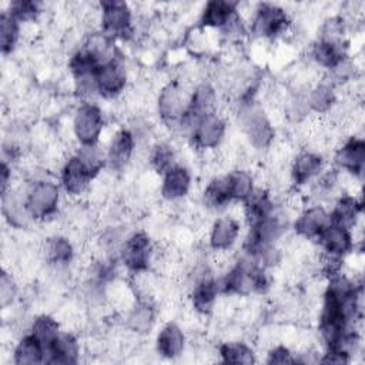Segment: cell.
<instances>
[{"label":"cell","mask_w":365,"mask_h":365,"mask_svg":"<svg viewBox=\"0 0 365 365\" xmlns=\"http://www.w3.org/2000/svg\"><path fill=\"white\" fill-rule=\"evenodd\" d=\"M238 114L241 128L250 144L255 150L267 148L274 138V128L265 113L254 103H242Z\"/></svg>","instance_id":"6da1fadb"},{"label":"cell","mask_w":365,"mask_h":365,"mask_svg":"<svg viewBox=\"0 0 365 365\" xmlns=\"http://www.w3.org/2000/svg\"><path fill=\"white\" fill-rule=\"evenodd\" d=\"M60 202V188L48 180L33 182L26 191V204L33 220H46L51 217Z\"/></svg>","instance_id":"7a4b0ae2"},{"label":"cell","mask_w":365,"mask_h":365,"mask_svg":"<svg viewBox=\"0 0 365 365\" xmlns=\"http://www.w3.org/2000/svg\"><path fill=\"white\" fill-rule=\"evenodd\" d=\"M191 91H187L181 83L171 81L165 84L157 98V111L167 124L180 125L190 104Z\"/></svg>","instance_id":"3957f363"},{"label":"cell","mask_w":365,"mask_h":365,"mask_svg":"<svg viewBox=\"0 0 365 365\" xmlns=\"http://www.w3.org/2000/svg\"><path fill=\"white\" fill-rule=\"evenodd\" d=\"M120 258L124 267L134 272L141 274L148 269L153 257V244L144 231H135L128 235L120 247Z\"/></svg>","instance_id":"277c9868"},{"label":"cell","mask_w":365,"mask_h":365,"mask_svg":"<svg viewBox=\"0 0 365 365\" xmlns=\"http://www.w3.org/2000/svg\"><path fill=\"white\" fill-rule=\"evenodd\" d=\"M104 127L103 113L94 103H83L73 117V133L80 145L97 144Z\"/></svg>","instance_id":"5b68a950"},{"label":"cell","mask_w":365,"mask_h":365,"mask_svg":"<svg viewBox=\"0 0 365 365\" xmlns=\"http://www.w3.org/2000/svg\"><path fill=\"white\" fill-rule=\"evenodd\" d=\"M101 31L114 37H125L131 31V10L127 3L101 1Z\"/></svg>","instance_id":"8992f818"},{"label":"cell","mask_w":365,"mask_h":365,"mask_svg":"<svg viewBox=\"0 0 365 365\" xmlns=\"http://www.w3.org/2000/svg\"><path fill=\"white\" fill-rule=\"evenodd\" d=\"M288 23V16L284 9L271 3H264L259 4L255 11L251 30L258 37L272 38L285 31Z\"/></svg>","instance_id":"52a82bcc"},{"label":"cell","mask_w":365,"mask_h":365,"mask_svg":"<svg viewBox=\"0 0 365 365\" xmlns=\"http://www.w3.org/2000/svg\"><path fill=\"white\" fill-rule=\"evenodd\" d=\"M217 104V91L210 83H201L198 84L190 96V104L187 108L185 115L182 117L180 127L191 128L195 125V123L205 114L212 113Z\"/></svg>","instance_id":"ba28073f"},{"label":"cell","mask_w":365,"mask_h":365,"mask_svg":"<svg viewBox=\"0 0 365 365\" xmlns=\"http://www.w3.org/2000/svg\"><path fill=\"white\" fill-rule=\"evenodd\" d=\"M192 140L198 148H217L225 134V120L215 111L202 115L192 127Z\"/></svg>","instance_id":"9c48e42d"},{"label":"cell","mask_w":365,"mask_h":365,"mask_svg":"<svg viewBox=\"0 0 365 365\" xmlns=\"http://www.w3.org/2000/svg\"><path fill=\"white\" fill-rule=\"evenodd\" d=\"M94 175L83 165L76 154L70 155L61 167L60 181L67 195L80 197L83 195L93 181Z\"/></svg>","instance_id":"30bf717a"},{"label":"cell","mask_w":365,"mask_h":365,"mask_svg":"<svg viewBox=\"0 0 365 365\" xmlns=\"http://www.w3.org/2000/svg\"><path fill=\"white\" fill-rule=\"evenodd\" d=\"M127 76L124 66L118 57L101 64L96 71L97 93L104 97H114L125 87Z\"/></svg>","instance_id":"8fae6325"},{"label":"cell","mask_w":365,"mask_h":365,"mask_svg":"<svg viewBox=\"0 0 365 365\" xmlns=\"http://www.w3.org/2000/svg\"><path fill=\"white\" fill-rule=\"evenodd\" d=\"M335 163L345 171L362 177L365 167V143L361 137L351 135L335 153Z\"/></svg>","instance_id":"7c38bea8"},{"label":"cell","mask_w":365,"mask_h":365,"mask_svg":"<svg viewBox=\"0 0 365 365\" xmlns=\"http://www.w3.org/2000/svg\"><path fill=\"white\" fill-rule=\"evenodd\" d=\"M80 358L78 339L71 332L60 334L46 348V364H77Z\"/></svg>","instance_id":"4fadbf2b"},{"label":"cell","mask_w":365,"mask_h":365,"mask_svg":"<svg viewBox=\"0 0 365 365\" xmlns=\"http://www.w3.org/2000/svg\"><path fill=\"white\" fill-rule=\"evenodd\" d=\"M317 240L324 254L335 258H344L352 251L354 247L351 230L335 224H329Z\"/></svg>","instance_id":"5bb4252c"},{"label":"cell","mask_w":365,"mask_h":365,"mask_svg":"<svg viewBox=\"0 0 365 365\" xmlns=\"http://www.w3.org/2000/svg\"><path fill=\"white\" fill-rule=\"evenodd\" d=\"M329 224V212L321 205H312L305 208L298 215V218L294 222V230L298 235L304 238L317 240Z\"/></svg>","instance_id":"9a60e30c"},{"label":"cell","mask_w":365,"mask_h":365,"mask_svg":"<svg viewBox=\"0 0 365 365\" xmlns=\"http://www.w3.org/2000/svg\"><path fill=\"white\" fill-rule=\"evenodd\" d=\"M134 145H135L134 134L127 128L118 130L113 135L107 147V151H106L107 164L114 170H120L125 167V164L131 160V155L134 153Z\"/></svg>","instance_id":"2e32d148"},{"label":"cell","mask_w":365,"mask_h":365,"mask_svg":"<svg viewBox=\"0 0 365 365\" xmlns=\"http://www.w3.org/2000/svg\"><path fill=\"white\" fill-rule=\"evenodd\" d=\"M191 188V174L190 171L175 164L167 173L163 174L161 182V197L167 201H178L184 198Z\"/></svg>","instance_id":"e0dca14e"},{"label":"cell","mask_w":365,"mask_h":365,"mask_svg":"<svg viewBox=\"0 0 365 365\" xmlns=\"http://www.w3.org/2000/svg\"><path fill=\"white\" fill-rule=\"evenodd\" d=\"M1 200L6 221L14 228H26L33 220L26 204V192L21 195L17 190H11L10 187L4 194H1Z\"/></svg>","instance_id":"ac0fdd59"},{"label":"cell","mask_w":365,"mask_h":365,"mask_svg":"<svg viewBox=\"0 0 365 365\" xmlns=\"http://www.w3.org/2000/svg\"><path fill=\"white\" fill-rule=\"evenodd\" d=\"M155 348L163 358H167V359L178 358L185 348L184 331L175 322L165 324L157 334Z\"/></svg>","instance_id":"d6986e66"},{"label":"cell","mask_w":365,"mask_h":365,"mask_svg":"<svg viewBox=\"0 0 365 365\" xmlns=\"http://www.w3.org/2000/svg\"><path fill=\"white\" fill-rule=\"evenodd\" d=\"M220 292H221L220 282L215 278H212L210 275L201 277L192 285V292H191L192 308L198 314H202V315L210 314L214 308L217 295Z\"/></svg>","instance_id":"ffe728a7"},{"label":"cell","mask_w":365,"mask_h":365,"mask_svg":"<svg viewBox=\"0 0 365 365\" xmlns=\"http://www.w3.org/2000/svg\"><path fill=\"white\" fill-rule=\"evenodd\" d=\"M240 234V224L231 217L217 218L210 230L208 242L214 251H227L230 250Z\"/></svg>","instance_id":"44dd1931"},{"label":"cell","mask_w":365,"mask_h":365,"mask_svg":"<svg viewBox=\"0 0 365 365\" xmlns=\"http://www.w3.org/2000/svg\"><path fill=\"white\" fill-rule=\"evenodd\" d=\"M311 57L321 67L331 70L344 58H346L345 41H329L318 38L311 47Z\"/></svg>","instance_id":"7402d4cb"},{"label":"cell","mask_w":365,"mask_h":365,"mask_svg":"<svg viewBox=\"0 0 365 365\" xmlns=\"http://www.w3.org/2000/svg\"><path fill=\"white\" fill-rule=\"evenodd\" d=\"M362 211V202L352 195H342L334 204V208L329 212L331 224L344 227V228H354Z\"/></svg>","instance_id":"603a6c76"},{"label":"cell","mask_w":365,"mask_h":365,"mask_svg":"<svg viewBox=\"0 0 365 365\" xmlns=\"http://www.w3.org/2000/svg\"><path fill=\"white\" fill-rule=\"evenodd\" d=\"M242 202H244V215L250 227L259 224L274 212V204L268 192L261 188H255L252 194Z\"/></svg>","instance_id":"cb8c5ba5"},{"label":"cell","mask_w":365,"mask_h":365,"mask_svg":"<svg viewBox=\"0 0 365 365\" xmlns=\"http://www.w3.org/2000/svg\"><path fill=\"white\" fill-rule=\"evenodd\" d=\"M322 170V157L312 151L299 153L291 165L292 181L298 185L308 182Z\"/></svg>","instance_id":"d4e9b609"},{"label":"cell","mask_w":365,"mask_h":365,"mask_svg":"<svg viewBox=\"0 0 365 365\" xmlns=\"http://www.w3.org/2000/svg\"><path fill=\"white\" fill-rule=\"evenodd\" d=\"M13 362L17 365L46 364V348L29 332L14 346Z\"/></svg>","instance_id":"484cf974"},{"label":"cell","mask_w":365,"mask_h":365,"mask_svg":"<svg viewBox=\"0 0 365 365\" xmlns=\"http://www.w3.org/2000/svg\"><path fill=\"white\" fill-rule=\"evenodd\" d=\"M235 7H237V3H232V1H224V0L208 1L201 16V24L205 27L222 29L228 23V20L237 13Z\"/></svg>","instance_id":"4316f807"},{"label":"cell","mask_w":365,"mask_h":365,"mask_svg":"<svg viewBox=\"0 0 365 365\" xmlns=\"http://www.w3.org/2000/svg\"><path fill=\"white\" fill-rule=\"evenodd\" d=\"M83 48L101 66L117 57L113 38L103 31L91 33L87 36Z\"/></svg>","instance_id":"83f0119b"},{"label":"cell","mask_w":365,"mask_h":365,"mask_svg":"<svg viewBox=\"0 0 365 365\" xmlns=\"http://www.w3.org/2000/svg\"><path fill=\"white\" fill-rule=\"evenodd\" d=\"M155 321V314L148 301L137 302L127 314L125 324L127 328L138 335H144L151 331Z\"/></svg>","instance_id":"f1b7e54d"},{"label":"cell","mask_w":365,"mask_h":365,"mask_svg":"<svg viewBox=\"0 0 365 365\" xmlns=\"http://www.w3.org/2000/svg\"><path fill=\"white\" fill-rule=\"evenodd\" d=\"M224 180H225V185H227V191L232 201L234 200L245 201L255 190L252 174L245 170H241V168L230 171L224 177Z\"/></svg>","instance_id":"f546056e"},{"label":"cell","mask_w":365,"mask_h":365,"mask_svg":"<svg viewBox=\"0 0 365 365\" xmlns=\"http://www.w3.org/2000/svg\"><path fill=\"white\" fill-rule=\"evenodd\" d=\"M231 197L227 191V185H225V180L224 177H215L212 178L204 192H202V204L205 208H208L210 211H222L227 208V205L231 202Z\"/></svg>","instance_id":"4dcf8cb0"},{"label":"cell","mask_w":365,"mask_h":365,"mask_svg":"<svg viewBox=\"0 0 365 365\" xmlns=\"http://www.w3.org/2000/svg\"><path fill=\"white\" fill-rule=\"evenodd\" d=\"M46 258L54 267H66L74 258V247L66 237H51L46 241Z\"/></svg>","instance_id":"1f68e13d"},{"label":"cell","mask_w":365,"mask_h":365,"mask_svg":"<svg viewBox=\"0 0 365 365\" xmlns=\"http://www.w3.org/2000/svg\"><path fill=\"white\" fill-rule=\"evenodd\" d=\"M307 107L317 111V113H325L332 108V106L336 101L335 90L332 83H321L312 87L305 98Z\"/></svg>","instance_id":"d6a6232c"},{"label":"cell","mask_w":365,"mask_h":365,"mask_svg":"<svg viewBox=\"0 0 365 365\" xmlns=\"http://www.w3.org/2000/svg\"><path fill=\"white\" fill-rule=\"evenodd\" d=\"M218 355L222 362L227 364H254L257 361L254 349L247 345L245 342H224L220 349Z\"/></svg>","instance_id":"836d02e7"},{"label":"cell","mask_w":365,"mask_h":365,"mask_svg":"<svg viewBox=\"0 0 365 365\" xmlns=\"http://www.w3.org/2000/svg\"><path fill=\"white\" fill-rule=\"evenodd\" d=\"M60 324L57 322V319H54L53 317L50 315H38L30 325V334L38 339L44 348H47L51 341L60 334Z\"/></svg>","instance_id":"e575fe53"},{"label":"cell","mask_w":365,"mask_h":365,"mask_svg":"<svg viewBox=\"0 0 365 365\" xmlns=\"http://www.w3.org/2000/svg\"><path fill=\"white\" fill-rule=\"evenodd\" d=\"M76 155L94 177L101 171L104 164H107L106 153L103 148H100L98 143L90 145H80L76 151Z\"/></svg>","instance_id":"d590c367"},{"label":"cell","mask_w":365,"mask_h":365,"mask_svg":"<svg viewBox=\"0 0 365 365\" xmlns=\"http://www.w3.org/2000/svg\"><path fill=\"white\" fill-rule=\"evenodd\" d=\"M150 163L155 173L164 174L175 165V153L168 143H158L153 147L150 154Z\"/></svg>","instance_id":"8d00e7d4"},{"label":"cell","mask_w":365,"mask_h":365,"mask_svg":"<svg viewBox=\"0 0 365 365\" xmlns=\"http://www.w3.org/2000/svg\"><path fill=\"white\" fill-rule=\"evenodd\" d=\"M19 38V21L10 16L7 11H4L0 17V43H1V51L4 54L10 53Z\"/></svg>","instance_id":"74e56055"},{"label":"cell","mask_w":365,"mask_h":365,"mask_svg":"<svg viewBox=\"0 0 365 365\" xmlns=\"http://www.w3.org/2000/svg\"><path fill=\"white\" fill-rule=\"evenodd\" d=\"M10 16H13L17 21H27L33 20L38 14V4L34 1H13L10 3V9L7 11Z\"/></svg>","instance_id":"f35d334b"},{"label":"cell","mask_w":365,"mask_h":365,"mask_svg":"<svg viewBox=\"0 0 365 365\" xmlns=\"http://www.w3.org/2000/svg\"><path fill=\"white\" fill-rule=\"evenodd\" d=\"M267 362L268 364H295V354L284 345H278L275 348H272L268 354H267Z\"/></svg>","instance_id":"ab89813d"},{"label":"cell","mask_w":365,"mask_h":365,"mask_svg":"<svg viewBox=\"0 0 365 365\" xmlns=\"http://www.w3.org/2000/svg\"><path fill=\"white\" fill-rule=\"evenodd\" d=\"M14 295H16V284H14L13 278L7 272H3L1 278H0V299H1V305L3 307L9 305L13 301Z\"/></svg>","instance_id":"60d3db41"},{"label":"cell","mask_w":365,"mask_h":365,"mask_svg":"<svg viewBox=\"0 0 365 365\" xmlns=\"http://www.w3.org/2000/svg\"><path fill=\"white\" fill-rule=\"evenodd\" d=\"M318 362L322 364H348L351 362V356L338 349H327L322 356H319Z\"/></svg>","instance_id":"b9f144b4"},{"label":"cell","mask_w":365,"mask_h":365,"mask_svg":"<svg viewBox=\"0 0 365 365\" xmlns=\"http://www.w3.org/2000/svg\"><path fill=\"white\" fill-rule=\"evenodd\" d=\"M11 187V170L6 160L1 163V194H4Z\"/></svg>","instance_id":"7bdbcfd3"},{"label":"cell","mask_w":365,"mask_h":365,"mask_svg":"<svg viewBox=\"0 0 365 365\" xmlns=\"http://www.w3.org/2000/svg\"><path fill=\"white\" fill-rule=\"evenodd\" d=\"M117 238H120V235L115 232V235H114V240H117ZM110 240H113V234L110 235ZM104 244H106L107 247H113V244H114V242H113V241H106Z\"/></svg>","instance_id":"ee69618b"}]
</instances>
